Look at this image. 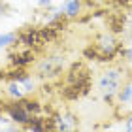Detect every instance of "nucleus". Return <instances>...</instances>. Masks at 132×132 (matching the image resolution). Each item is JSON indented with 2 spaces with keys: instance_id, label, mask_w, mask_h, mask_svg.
Here are the masks:
<instances>
[{
  "instance_id": "f257e3e1",
  "label": "nucleus",
  "mask_w": 132,
  "mask_h": 132,
  "mask_svg": "<svg viewBox=\"0 0 132 132\" xmlns=\"http://www.w3.org/2000/svg\"><path fill=\"white\" fill-rule=\"evenodd\" d=\"M117 83H119L117 72H106V74L102 76V79H100V89H102L106 94H111V93L117 89Z\"/></svg>"
},
{
  "instance_id": "0eeeda50",
  "label": "nucleus",
  "mask_w": 132,
  "mask_h": 132,
  "mask_svg": "<svg viewBox=\"0 0 132 132\" xmlns=\"http://www.w3.org/2000/svg\"><path fill=\"white\" fill-rule=\"evenodd\" d=\"M10 93L13 94V96H21V91H19V87H17V85H11L10 87Z\"/></svg>"
},
{
  "instance_id": "7ed1b4c3",
  "label": "nucleus",
  "mask_w": 132,
  "mask_h": 132,
  "mask_svg": "<svg viewBox=\"0 0 132 132\" xmlns=\"http://www.w3.org/2000/svg\"><path fill=\"white\" fill-rule=\"evenodd\" d=\"M77 8H79V2H77V0H70V2L66 4V13L68 15H76Z\"/></svg>"
},
{
  "instance_id": "423d86ee",
  "label": "nucleus",
  "mask_w": 132,
  "mask_h": 132,
  "mask_svg": "<svg viewBox=\"0 0 132 132\" xmlns=\"http://www.w3.org/2000/svg\"><path fill=\"white\" fill-rule=\"evenodd\" d=\"M11 42H13V34H4V36H0V47L11 44Z\"/></svg>"
},
{
  "instance_id": "39448f33",
  "label": "nucleus",
  "mask_w": 132,
  "mask_h": 132,
  "mask_svg": "<svg viewBox=\"0 0 132 132\" xmlns=\"http://www.w3.org/2000/svg\"><path fill=\"white\" fill-rule=\"evenodd\" d=\"M121 100H123V102H132V85H128V87L121 93Z\"/></svg>"
},
{
  "instance_id": "f03ea898",
  "label": "nucleus",
  "mask_w": 132,
  "mask_h": 132,
  "mask_svg": "<svg viewBox=\"0 0 132 132\" xmlns=\"http://www.w3.org/2000/svg\"><path fill=\"white\" fill-rule=\"evenodd\" d=\"M61 68H62V59H59V57L47 59V61H44L40 64V72L44 76H55L61 72Z\"/></svg>"
},
{
  "instance_id": "6e6552de",
  "label": "nucleus",
  "mask_w": 132,
  "mask_h": 132,
  "mask_svg": "<svg viewBox=\"0 0 132 132\" xmlns=\"http://www.w3.org/2000/svg\"><path fill=\"white\" fill-rule=\"evenodd\" d=\"M28 61H30V55H23V57H19V59H15L17 64H23V62H28Z\"/></svg>"
},
{
  "instance_id": "20e7f679",
  "label": "nucleus",
  "mask_w": 132,
  "mask_h": 132,
  "mask_svg": "<svg viewBox=\"0 0 132 132\" xmlns=\"http://www.w3.org/2000/svg\"><path fill=\"white\" fill-rule=\"evenodd\" d=\"M11 117L15 121H27V113L23 110H15V108H11Z\"/></svg>"
},
{
  "instance_id": "1a4fd4ad",
  "label": "nucleus",
  "mask_w": 132,
  "mask_h": 132,
  "mask_svg": "<svg viewBox=\"0 0 132 132\" xmlns=\"http://www.w3.org/2000/svg\"><path fill=\"white\" fill-rule=\"evenodd\" d=\"M127 128H128V130H132V117L128 119V123H127Z\"/></svg>"
},
{
  "instance_id": "9d476101",
  "label": "nucleus",
  "mask_w": 132,
  "mask_h": 132,
  "mask_svg": "<svg viewBox=\"0 0 132 132\" xmlns=\"http://www.w3.org/2000/svg\"><path fill=\"white\" fill-rule=\"evenodd\" d=\"M38 2H40L42 6H44V4H49V0H38Z\"/></svg>"
}]
</instances>
